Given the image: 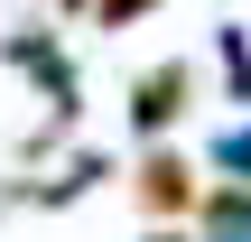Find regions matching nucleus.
Returning a JSON list of instances; mask_svg holds the SVG:
<instances>
[{"instance_id": "20e7f679", "label": "nucleus", "mask_w": 251, "mask_h": 242, "mask_svg": "<svg viewBox=\"0 0 251 242\" xmlns=\"http://www.w3.org/2000/svg\"><path fill=\"white\" fill-rule=\"evenodd\" d=\"M149 242H186V233H149Z\"/></svg>"}, {"instance_id": "39448f33", "label": "nucleus", "mask_w": 251, "mask_h": 242, "mask_svg": "<svg viewBox=\"0 0 251 242\" xmlns=\"http://www.w3.org/2000/svg\"><path fill=\"white\" fill-rule=\"evenodd\" d=\"M65 9H84V0H65Z\"/></svg>"}, {"instance_id": "f257e3e1", "label": "nucleus", "mask_w": 251, "mask_h": 242, "mask_svg": "<svg viewBox=\"0 0 251 242\" xmlns=\"http://www.w3.org/2000/svg\"><path fill=\"white\" fill-rule=\"evenodd\" d=\"M130 196H140V215L168 224V215H196V205H205V177H196L177 149H149V159L130 168Z\"/></svg>"}, {"instance_id": "f03ea898", "label": "nucleus", "mask_w": 251, "mask_h": 242, "mask_svg": "<svg viewBox=\"0 0 251 242\" xmlns=\"http://www.w3.org/2000/svg\"><path fill=\"white\" fill-rule=\"evenodd\" d=\"M186 103H196V75H186V65H149V75L130 84V121H140L149 140H158V131H177V121H186Z\"/></svg>"}, {"instance_id": "7ed1b4c3", "label": "nucleus", "mask_w": 251, "mask_h": 242, "mask_svg": "<svg viewBox=\"0 0 251 242\" xmlns=\"http://www.w3.org/2000/svg\"><path fill=\"white\" fill-rule=\"evenodd\" d=\"M84 9H93V28H130V19H149L158 0H84Z\"/></svg>"}]
</instances>
